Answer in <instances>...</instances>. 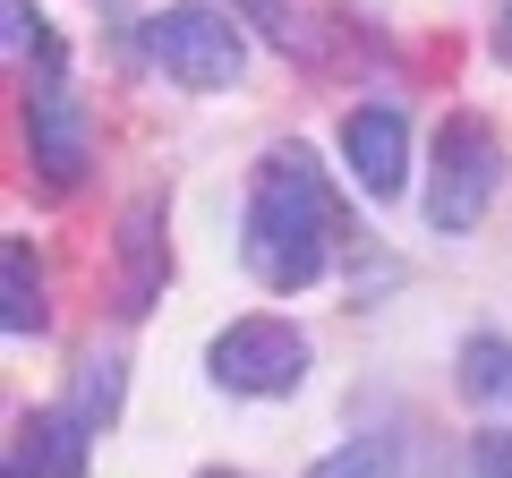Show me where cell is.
<instances>
[{"label":"cell","instance_id":"6da1fadb","mask_svg":"<svg viewBox=\"0 0 512 478\" xmlns=\"http://www.w3.org/2000/svg\"><path fill=\"white\" fill-rule=\"evenodd\" d=\"M342 197H333L325 163L308 146H274L248 180V214H239V257L265 291H308L325 282L333 248H342Z\"/></svg>","mask_w":512,"mask_h":478},{"label":"cell","instance_id":"7a4b0ae2","mask_svg":"<svg viewBox=\"0 0 512 478\" xmlns=\"http://www.w3.org/2000/svg\"><path fill=\"white\" fill-rule=\"evenodd\" d=\"M495 188H504V146L478 111H444L436 120V146H427V231L444 239H470L487 222Z\"/></svg>","mask_w":512,"mask_h":478},{"label":"cell","instance_id":"3957f363","mask_svg":"<svg viewBox=\"0 0 512 478\" xmlns=\"http://www.w3.org/2000/svg\"><path fill=\"white\" fill-rule=\"evenodd\" d=\"M146 52H154V69H163L171 86H188V94H222L248 69V35H239V18L214 9V0H171V9H154Z\"/></svg>","mask_w":512,"mask_h":478},{"label":"cell","instance_id":"277c9868","mask_svg":"<svg viewBox=\"0 0 512 478\" xmlns=\"http://www.w3.org/2000/svg\"><path fill=\"white\" fill-rule=\"evenodd\" d=\"M26 163H35V180L52 188V197H69V188L86 180V163H94V129H86V103H77V86H69L60 35L35 52V77H26Z\"/></svg>","mask_w":512,"mask_h":478},{"label":"cell","instance_id":"5b68a950","mask_svg":"<svg viewBox=\"0 0 512 478\" xmlns=\"http://www.w3.org/2000/svg\"><path fill=\"white\" fill-rule=\"evenodd\" d=\"M205 376L222 393H239V402H282L308 376V333L291 316H239V325H222L205 342Z\"/></svg>","mask_w":512,"mask_h":478},{"label":"cell","instance_id":"8992f818","mask_svg":"<svg viewBox=\"0 0 512 478\" xmlns=\"http://www.w3.org/2000/svg\"><path fill=\"white\" fill-rule=\"evenodd\" d=\"M163 222H171L163 188H137L120 205V239H111V257H120V316H146L171 291V231Z\"/></svg>","mask_w":512,"mask_h":478},{"label":"cell","instance_id":"52a82bcc","mask_svg":"<svg viewBox=\"0 0 512 478\" xmlns=\"http://www.w3.org/2000/svg\"><path fill=\"white\" fill-rule=\"evenodd\" d=\"M342 163H350V180H359L376 205L402 197V188H410V120H402V103L342 111Z\"/></svg>","mask_w":512,"mask_h":478},{"label":"cell","instance_id":"ba28073f","mask_svg":"<svg viewBox=\"0 0 512 478\" xmlns=\"http://www.w3.org/2000/svg\"><path fill=\"white\" fill-rule=\"evenodd\" d=\"M86 453H94V427L69 402L26 410L18 436H9V478H86Z\"/></svg>","mask_w":512,"mask_h":478},{"label":"cell","instance_id":"9c48e42d","mask_svg":"<svg viewBox=\"0 0 512 478\" xmlns=\"http://www.w3.org/2000/svg\"><path fill=\"white\" fill-rule=\"evenodd\" d=\"M0 325L18 333V342L52 325V299H43V257H35V239H0Z\"/></svg>","mask_w":512,"mask_h":478},{"label":"cell","instance_id":"30bf717a","mask_svg":"<svg viewBox=\"0 0 512 478\" xmlns=\"http://www.w3.org/2000/svg\"><path fill=\"white\" fill-rule=\"evenodd\" d=\"M120 393H128V368H120V350H86L77 359V376H69V410L103 436L111 419H120Z\"/></svg>","mask_w":512,"mask_h":478},{"label":"cell","instance_id":"8fae6325","mask_svg":"<svg viewBox=\"0 0 512 478\" xmlns=\"http://www.w3.org/2000/svg\"><path fill=\"white\" fill-rule=\"evenodd\" d=\"M461 393L487 410H512V342L504 333H470L461 342Z\"/></svg>","mask_w":512,"mask_h":478},{"label":"cell","instance_id":"7c38bea8","mask_svg":"<svg viewBox=\"0 0 512 478\" xmlns=\"http://www.w3.org/2000/svg\"><path fill=\"white\" fill-rule=\"evenodd\" d=\"M308 478H402V436L393 427H367V436L333 444L325 461H308Z\"/></svg>","mask_w":512,"mask_h":478},{"label":"cell","instance_id":"4fadbf2b","mask_svg":"<svg viewBox=\"0 0 512 478\" xmlns=\"http://www.w3.org/2000/svg\"><path fill=\"white\" fill-rule=\"evenodd\" d=\"M239 26H256L265 43H282V52H299V26H291V0H222Z\"/></svg>","mask_w":512,"mask_h":478},{"label":"cell","instance_id":"5bb4252c","mask_svg":"<svg viewBox=\"0 0 512 478\" xmlns=\"http://www.w3.org/2000/svg\"><path fill=\"white\" fill-rule=\"evenodd\" d=\"M0 43H9V60H26V52H43V43H52V26H43V9L35 0H0Z\"/></svg>","mask_w":512,"mask_h":478},{"label":"cell","instance_id":"9a60e30c","mask_svg":"<svg viewBox=\"0 0 512 478\" xmlns=\"http://www.w3.org/2000/svg\"><path fill=\"white\" fill-rule=\"evenodd\" d=\"M470 461H478V478H512V427H478L470 436Z\"/></svg>","mask_w":512,"mask_h":478},{"label":"cell","instance_id":"2e32d148","mask_svg":"<svg viewBox=\"0 0 512 478\" xmlns=\"http://www.w3.org/2000/svg\"><path fill=\"white\" fill-rule=\"evenodd\" d=\"M487 43H495V60L512 69V0H495V35H487Z\"/></svg>","mask_w":512,"mask_h":478},{"label":"cell","instance_id":"e0dca14e","mask_svg":"<svg viewBox=\"0 0 512 478\" xmlns=\"http://www.w3.org/2000/svg\"><path fill=\"white\" fill-rule=\"evenodd\" d=\"M205 478H239V470H205Z\"/></svg>","mask_w":512,"mask_h":478}]
</instances>
